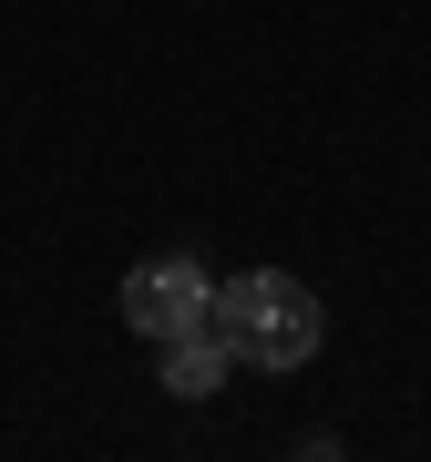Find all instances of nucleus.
<instances>
[{
	"label": "nucleus",
	"mask_w": 431,
	"mask_h": 462,
	"mask_svg": "<svg viewBox=\"0 0 431 462\" xmlns=\"http://www.w3.org/2000/svg\"><path fill=\"white\" fill-rule=\"evenodd\" d=\"M216 339L247 370H308L318 339H329V309H318V288L288 278V267H247V278L216 288Z\"/></svg>",
	"instance_id": "1"
},
{
	"label": "nucleus",
	"mask_w": 431,
	"mask_h": 462,
	"mask_svg": "<svg viewBox=\"0 0 431 462\" xmlns=\"http://www.w3.org/2000/svg\"><path fill=\"white\" fill-rule=\"evenodd\" d=\"M124 329H133V339L216 329V278H206L196 257H133V267H124Z\"/></svg>",
	"instance_id": "2"
},
{
	"label": "nucleus",
	"mask_w": 431,
	"mask_h": 462,
	"mask_svg": "<svg viewBox=\"0 0 431 462\" xmlns=\"http://www.w3.org/2000/svg\"><path fill=\"white\" fill-rule=\"evenodd\" d=\"M226 370H236V349L216 339V329H185V339H154V380H165L175 401H216V391H226Z\"/></svg>",
	"instance_id": "3"
}]
</instances>
